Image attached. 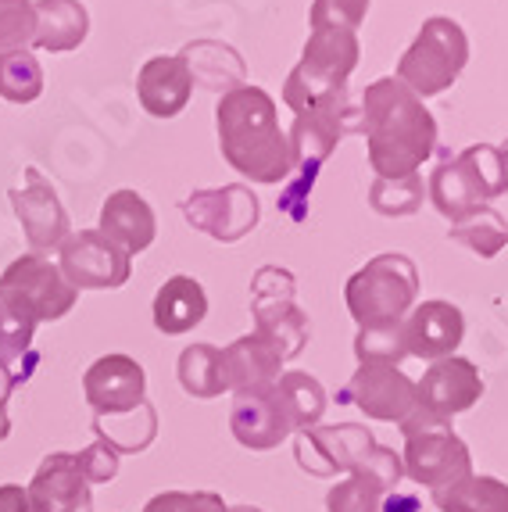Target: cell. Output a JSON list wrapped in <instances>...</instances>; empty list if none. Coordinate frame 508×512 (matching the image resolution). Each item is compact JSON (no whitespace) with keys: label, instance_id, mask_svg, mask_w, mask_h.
I'll return each instance as SVG.
<instances>
[{"label":"cell","instance_id":"cell-1","mask_svg":"<svg viewBox=\"0 0 508 512\" xmlns=\"http://www.w3.org/2000/svg\"><path fill=\"white\" fill-rule=\"evenodd\" d=\"M358 111V133L365 137V154L376 176H412L437 151V119L423 97H415L398 76H383L365 86Z\"/></svg>","mask_w":508,"mask_h":512},{"label":"cell","instance_id":"cell-2","mask_svg":"<svg viewBox=\"0 0 508 512\" xmlns=\"http://www.w3.org/2000/svg\"><path fill=\"white\" fill-rule=\"evenodd\" d=\"M215 126H219V147L233 169L251 183H283L294 172L290 158V140L280 129L276 101L262 86H237L219 97L215 108Z\"/></svg>","mask_w":508,"mask_h":512},{"label":"cell","instance_id":"cell-3","mask_svg":"<svg viewBox=\"0 0 508 512\" xmlns=\"http://www.w3.org/2000/svg\"><path fill=\"white\" fill-rule=\"evenodd\" d=\"M398 427L405 434L401 462H405L408 480L437 491V487L458 484L473 473V455H469L466 441L451 430V416L415 405Z\"/></svg>","mask_w":508,"mask_h":512},{"label":"cell","instance_id":"cell-4","mask_svg":"<svg viewBox=\"0 0 508 512\" xmlns=\"http://www.w3.org/2000/svg\"><path fill=\"white\" fill-rule=\"evenodd\" d=\"M415 298H419V269L412 258L398 251L369 258L344 287V301L358 330L405 323V316L415 308Z\"/></svg>","mask_w":508,"mask_h":512},{"label":"cell","instance_id":"cell-5","mask_svg":"<svg viewBox=\"0 0 508 512\" xmlns=\"http://www.w3.org/2000/svg\"><path fill=\"white\" fill-rule=\"evenodd\" d=\"M358 58H362V47H358L355 29H337V26L312 29V36L305 43V54L290 69L287 83H283V104L294 108L297 115V111H305L319 97L344 90L351 72L358 69Z\"/></svg>","mask_w":508,"mask_h":512},{"label":"cell","instance_id":"cell-6","mask_svg":"<svg viewBox=\"0 0 508 512\" xmlns=\"http://www.w3.org/2000/svg\"><path fill=\"white\" fill-rule=\"evenodd\" d=\"M469 65V36L455 18L433 15L408 43L398 61V79L415 97H437L455 86L462 69Z\"/></svg>","mask_w":508,"mask_h":512},{"label":"cell","instance_id":"cell-7","mask_svg":"<svg viewBox=\"0 0 508 512\" xmlns=\"http://www.w3.org/2000/svg\"><path fill=\"white\" fill-rule=\"evenodd\" d=\"M79 301V291L65 280L58 262L47 255H22L0 273V305H8L29 323L65 319Z\"/></svg>","mask_w":508,"mask_h":512},{"label":"cell","instance_id":"cell-8","mask_svg":"<svg viewBox=\"0 0 508 512\" xmlns=\"http://www.w3.org/2000/svg\"><path fill=\"white\" fill-rule=\"evenodd\" d=\"M251 319L283 359H297L312 337V323L294 301V276L280 265H262L251 280Z\"/></svg>","mask_w":508,"mask_h":512},{"label":"cell","instance_id":"cell-9","mask_svg":"<svg viewBox=\"0 0 508 512\" xmlns=\"http://www.w3.org/2000/svg\"><path fill=\"white\" fill-rule=\"evenodd\" d=\"M358 122H362V111H358V101H351L348 86L337 90V94L319 97L305 111H297L294 126L287 133L294 172L315 176L319 165L337 151L340 140L348 133H358Z\"/></svg>","mask_w":508,"mask_h":512},{"label":"cell","instance_id":"cell-10","mask_svg":"<svg viewBox=\"0 0 508 512\" xmlns=\"http://www.w3.org/2000/svg\"><path fill=\"white\" fill-rule=\"evenodd\" d=\"M376 437L362 423H337V427L297 430L294 455L297 466L312 477H337V473H362L376 455Z\"/></svg>","mask_w":508,"mask_h":512},{"label":"cell","instance_id":"cell-11","mask_svg":"<svg viewBox=\"0 0 508 512\" xmlns=\"http://www.w3.org/2000/svg\"><path fill=\"white\" fill-rule=\"evenodd\" d=\"M58 269L76 291H115L133 273V255L101 230H79L58 248Z\"/></svg>","mask_w":508,"mask_h":512},{"label":"cell","instance_id":"cell-12","mask_svg":"<svg viewBox=\"0 0 508 512\" xmlns=\"http://www.w3.org/2000/svg\"><path fill=\"white\" fill-rule=\"evenodd\" d=\"M179 208H183L194 230L208 233L219 244L244 240L247 233L258 230V219H262V205H258V197L251 194L247 183H229V187L219 190H194Z\"/></svg>","mask_w":508,"mask_h":512},{"label":"cell","instance_id":"cell-13","mask_svg":"<svg viewBox=\"0 0 508 512\" xmlns=\"http://www.w3.org/2000/svg\"><path fill=\"white\" fill-rule=\"evenodd\" d=\"M11 205H15V215L22 222V233H26L33 255L58 251L72 233L58 190L47 183L40 169H26V183L11 190Z\"/></svg>","mask_w":508,"mask_h":512},{"label":"cell","instance_id":"cell-14","mask_svg":"<svg viewBox=\"0 0 508 512\" xmlns=\"http://www.w3.org/2000/svg\"><path fill=\"white\" fill-rule=\"evenodd\" d=\"M229 430H233V437H237L244 448H251V452H272V448H280V444L294 434V423H290L287 405H283L276 384L233 394Z\"/></svg>","mask_w":508,"mask_h":512},{"label":"cell","instance_id":"cell-15","mask_svg":"<svg viewBox=\"0 0 508 512\" xmlns=\"http://www.w3.org/2000/svg\"><path fill=\"white\" fill-rule=\"evenodd\" d=\"M483 398V376L462 355H448L437 359L423 373V380L415 384V405L441 416H458V412L473 409Z\"/></svg>","mask_w":508,"mask_h":512},{"label":"cell","instance_id":"cell-16","mask_svg":"<svg viewBox=\"0 0 508 512\" xmlns=\"http://www.w3.org/2000/svg\"><path fill=\"white\" fill-rule=\"evenodd\" d=\"M147 376L144 366L129 355H104L94 366L86 369L83 391L94 416H119L144 402Z\"/></svg>","mask_w":508,"mask_h":512},{"label":"cell","instance_id":"cell-17","mask_svg":"<svg viewBox=\"0 0 508 512\" xmlns=\"http://www.w3.org/2000/svg\"><path fill=\"white\" fill-rule=\"evenodd\" d=\"M348 394L365 416L383 423H401L415 409V380L398 366H358Z\"/></svg>","mask_w":508,"mask_h":512},{"label":"cell","instance_id":"cell-18","mask_svg":"<svg viewBox=\"0 0 508 512\" xmlns=\"http://www.w3.org/2000/svg\"><path fill=\"white\" fill-rule=\"evenodd\" d=\"M29 512H94L90 480L79 470L76 455L54 452L40 462L29 484Z\"/></svg>","mask_w":508,"mask_h":512},{"label":"cell","instance_id":"cell-19","mask_svg":"<svg viewBox=\"0 0 508 512\" xmlns=\"http://www.w3.org/2000/svg\"><path fill=\"white\" fill-rule=\"evenodd\" d=\"M405 344L408 355L426 362L448 359L466 337V316L451 301H423L405 316Z\"/></svg>","mask_w":508,"mask_h":512},{"label":"cell","instance_id":"cell-20","mask_svg":"<svg viewBox=\"0 0 508 512\" xmlns=\"http://www.w3.org/2000/svg\"><path fill=\"white\" fill-rule=\"evenodd\" d=\"M136 97L154 119H176L194 97V76L183 54H158L136 76Z\"/></svg>","mask_w":508,"mask_h":512},{"label":"cell","instance_id":"cell-21","mask_svg":"<svg viewBox=\"0 0 508 512\" xmlns=\"http://www.w3.org/2000/svg\"><path fill=\"white\" fill-rule=\"evenodd\" d=\"M283 355L265 341L262 333H244L233 344L222 348V376L226 391H254V387H272L283 376Z\"/></svg>","mask_w":508,"mask_h":512},{"label":"cell","instance_id":"cell-22","mask_svg":"<svg viewBox=\"0 0 508 512\" xmlns=\"http://www.w3.org/2000/svg\"><path fill=\"white\" fill-rule=\"evenodd\" d=\"M97 230L104 237H111L122 251L129 255H140L154 244L158 237V219H154V208L147 205L136 190H115L108 194L101 208V226Z\"/></svg>","mask_w":508,"mask_h":512},{"label":"cell","instance_id":"cell-23","mask_svg":"<svg viewBox=\"0 0 508 512\" xmlns=\"http://www.w3.org/2000/svg\"><path fill=\"white\" fill-rule=\"evenodd\" d=\"M208 316V294L194 276H172L154 294V326L165 337H183Z\"/></svg>","mask_w":508,"mask_h":512},{"label":"cell","instance_id":"cell-24","mask_svg":"<svg viewBox=\"0 0 508 512\" xmlns=\"http://www.w3.org/2000/svg\"><path fill=\"white\" fill-rule=\"evenodd\" d=\"M90 33V11L79 0H36L33 47L51 54L76 51Z\"/></svg>","mask_w":508,"mask_h":512},{"label":"cell","instance_id":"cell-25","mask_svg":"<svg viewBox=\"0 0 508 512\" xmlns=\"http://www.w3.org/2000/svg\"><path fill=\"white\" fill-rule=\"evenodd\" d=\"M183 58H187L194 83L212 86V90H222V94L244 86V76H247L244 61H240V54L233 51V47H226V43H215V40L187 43V47H183Z\"/></svg>","mask_w":508,"mask_h":512},{"label":"cell","instance_id":"cell-26","mask_svg":"<svg viewBox=\"0 0 508 512\" xmlns=\"http://www.w3.org/2000/svg\"><path fill=\"white\" fill-rule=\"evenodd\" d=\"M94 430L119 455H136L144 452V448H151V441L158 437V412L144 398L136 409L119 412V416H94Z\"/></svg>","mask_w":508,"mask_h":512},{"label":"cell","instance_id":"cell-27","mask_svg":"<svg viewBox=\"0 0 508 512\" xmlns=\"http://www.w3.org/2000/svg\"><path fill=\"white\" fill-rule=\"evenodd\" d=\"M433 505L441 512H508V484L498 477H476L430 491Z\"/></svg>","mask_w":508,"mask_h":512},{"label":"cell","instance_id":"cell-28","mask_svg":"<svg viewBox=\"0 0 508 512\" xmlns=\"http://www.w3.org/2000/svg\"><path fill=\"white\" fill-rule=\"evenodd\" d=\"M448 237L480 258H494L508 248V219L491 205H476L451 222Z\"/></svg>","mask_w":508,"mask_h":512},{"label":"cell","instance_id":"cell-29","mask_svg":"<svg viewBox=\"0 0 508 512\" xmlns=\"http://www.w3.org/2000/svg\"><path fill=\"white\" fill-rule=\"evenodd\" d=\"M455 165L462 169V176H466L469 190H473V197L480 205L508 194V162H505V154H501V147L473 144L458 154Z\"/></svg>","mask_w":508,"mask_h":512},{"label":"cell","instance_id":"cell-30","mask_svg":"<svg viewBox=\"0 0 508 512\" xmlns=\"http://www.w3.org/2000/svg\"><path fill=\"white\" fill-rule=\"evenodd\" d=\"M176 373L190 398H219L226 391L222 348H215V344H190V348H183Z\"/></svg>","mask_w":508,"mask_h":512},{"label":"cell","instance_id":"cell-31","mask_svg":"<svg viewBox=\"0 0 508 512\" xmlns=\"http://www.w3.org/2000/svg\"><path fill=\"white\" fill-rule=\"evenodd\" d=\"M276 391H280L283 405H287V416L294 423V430L319 427L322 412H326V391H322V384L315 376L290 369V373H283L276 380Z\"/></svg>","mask_w":508,"mask_h":512},{"label":"cell","instance_id":"cell-32","mask_svg":"<svg viewBox=\"0 0 508 512\" xmlns=\"http://www.w3.org/2000/svg\"><path fill=\"white\" fill-rule=\"evenodd\" d=\"M33 333H36V323H29V319H22L18 312H11L8 305H0V369L15 376L18 384H22L36 366Z\"/></svg>","mask_w":508,"mask_h":512},{"label":"cell","instance_id":"cell-33","mask_svg":"<svg viewBox=\"0 0 508 512\" xmlns=\"http://www.w3.org/2000/svg\"><path fill=\"white\" fill-rule=\"evenodd\" d=\"M426 197H430L433 208H437V212H441L448 222H455L458 215H466L469 208L480 205V201L473 197V190H469L466 176H462V169L455 165V158H451V154H444V162L430 172V183H426Z\"/></svg>","mask_w":508,"mask_h":512},{"label":"cell","instance_id":"cell-34","mask_svg":"<svg viewBox=\"0 0 508 512\" xmlns=\"http://www.w3.org/2000/svg\"><path fill=\"white\" fill-rule=\"evenodd\" d=\"M43 94V65L33 51L0 54V97L11 104H33Z\"/></svg>","mask_w":508,"mask_h":512},{"label":"cell","instance_id":"cell-35","mask_svg":"<svg viewBox=\"0 0 508 512\" xmlns=\"http://www.w3.org/2000/svg\"><path fill=\"white\" fill-rule=\"evenodd\" d=\"M426 187L419 180V172L412 176H398V180H387V176H376L373 187H369V208L376 215H387V219H398V215H412L423 208Z\"/></svg>","mask_w":508,"mask_h":512},{"label":"cell","instance_id":"cell-36","mask_svg":"<svg viewBox=\"0 0 508 512\" xmlns=\"http://www.w3.org/2000/svg\"><path fill=\"white\" fill-rule=\"evenodd\" d=\"M358 366H401L408 359L405 326H362L355 337Z\"/></svg>","mask_w":508,"mask_h":512},{"label":"cell","instance_id":"cell-37","mask_svg":"<svg viewBox=\"0 0 508 512\" xmlns=\"http://www.w3.org/2000/svg\"><path fill=\"white\" fill-rule=\"evenodd\" d=\"M36 4L33 0H0V54L33 47Z\"/></svg>","mask_w":508,"mask_h":512},{"label":"cell","instance_id":"cell-38","mask_svg":"<svg viewBox=\"0 0 508 512\" xmlns=\"http://www.w3.org/2000/svg\"><path fill=\"white\" fill-rule=\"evenodd\" d=\"M383 509V491L369 484L358 473H348L344 480L330 487L326 495V512H380Z\"/></svg>","mask_w":508,"mask_h":512},{"label":"cell","instance_id":"cell-39","mask_svg":"<svg viewBox=\"0 0 508 512\" xmlns=\"http://www.w3.org/2000/svg\"><path fill=\"white\" fill-rule=\"evenodd\" d=\"M369 4L373 0H312V29H322V26H337V29H355L365 22L369 15Z\"/></svg>","mask_w":508,"mask_h":512},{"label":"cell","instance_id":"cell-40","mask_svg":"<svg viewBox=\"0 0 508 512\" xmlns=\"http://www.w3.org/2000/svg\"><path fill=\"white\" fill-rule=\"evenodd\" d=\"M229 505L215 491H165L144 505V512H226Z\"/></svg>","mask_w":508,"mask_h":512},{"label":"cell","instance_id":"cell-41","mask_svg":"<svg viewBox=\"0 0 508 512\" xmlns=\"http://www.w3.org/2000/svg\"><path fill=\"white\" fill-rule=\"evenodd\" d=\"M76 459H79V470H83V477L90 480V484H108V480H115V473H119V452H115L108 441H101V437H97L86 452H79Z\"/></svg>","mask_w":508,"mask_h":512},{"label":"cell","instance_id":"cell-42","mask_svg":"<svg viewBox=\"0 0 508 512\" xmlns=\"http://www.w3.org/2000/svg\"><path fill=\"white\" fill-rule=\"evenodd\" d=\"M0 512H29V495L22 487L4 484L0 487Z\"/></svg>","mask_w":508,"mask_h":512},{"label":"cell","instance_id":"cell-43","mask_svg":"<svg viewBox=\"0 0 508 512\" xmlns=\"http://www.w3.org/2000/svg\"><path fill=\"white\" fill-rule=\"evenodd\" d=\"M11 434V419H8V412H4V402H0V441Z\"/></svg>","mask_w":508,"mask_h":512},{"label":"cell","instance_id":"cell-44","mask_svg":"<svg viewBox=\"0 0 508 512\" xmlns=\"http://www.w3.org/2000/svg\"><path fill=\"white\" fill-rule=\"evenodd\" d=\"M226 512H262L258 505H233V509H226Z\"/></svg>","mask_w":508,"mask_h":512},{"label":"cell","instance_id":"cell-45","mask_svg":"<svg viewBox=\"0 0 508 512\" xmlns=\"http://www.w3.org/2000/svg\"><path fill=\"white\" fill-rule=\"evenodd\" d=\"M501 154H505V162H508V144H505V147H501Z\"/></svg>","mask_w":508,"mask_h":512}]
</instances>
